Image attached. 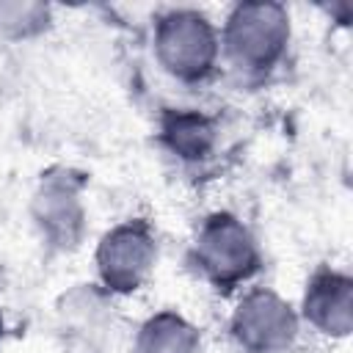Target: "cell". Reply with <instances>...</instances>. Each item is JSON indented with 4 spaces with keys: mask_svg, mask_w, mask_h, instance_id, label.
<instances>
[{
    "mask_svg": "<svg viewBox=\"0 0 353 353\" xmlns=\"http://www.w3.org/2000/svg\"><path fill=\"white\" fill-rule=\"evenodd\" d=\"M188 265L215 295L229 298L262 273L265 256L256 234L240 215L215 210L196 226L188 245Z\"/></svg>",
    "mask_w": 353,
    "mask_h": 353,
    "instance_id": "cell-2",
    "label": "cell"
},
{
    "mask_svg": "<svg viewBox=\"0 0 353 353\" xmlns=\"http://www.w3.org/2000/svg\"><path fill=\"white\" fill-rule=\"evenodd\" d=\"M152 52L174 83L199 88L210 83L221 66L218 25L201 8H163L152 19Z\"/></svg>",
    "mask_w": 353,
    "mask_h": 353,
    "instance_id": "cell-3",
    "label": "cell"
},
{
    "mask_svg": "<svg viewBox=\"0 0 353 353\" xmlns=\"http://www.w3.org/2000/svg\"><path fill=\"white\" fill-rule=\"evenodd\" d=\"M298 334V309L273 287L245 290L229 314V339L240 353H290Z\"/></svg>",
    "mask_w": 353,
    "mask_h": 353,
    "instance_id": "cell-6",
    "label": "cell"
},
{
    "mask_svg": "<svg viewBox=\"0 0 353 353\" xmlns=\"http://www.w3.org/2000/svg\"><path fill=\"white\" fill-rule=\"evenodd\" d=\"M52 28V6L36 0H0V39L33 41Z\"/></svg>",
    "mask_w": 353,
    "mask_h": 353,
    "instance_id": "cell-10",
    "label": "cell"
},
{
    "mask_svg": "<svg viewBox=\"0 0 353 353\" xmlns=\"http://www.w3.org/2000/svg\"><path fill=\"white\" fill-rule=\"evenodd\" d=\"M157 146L185 168L212 160L221 146V121L199 108H163L154 124Z\"/></svg>",
    "mask_w": 353,
    "mask_h": 353,
    "instance_id": "cell-8",
    "label": "cell"
},
{
    "mask_svg": "<svg viewBox=\"0 0 353 353\" xmlns=\"http://www.w3.org/2000/svg\"><path fill=\"white\" fill-rule=\"evenodd\" d=\"M298 317L323 336L345 339L353 331V276L334 265H317L303 284Z\"/></svg>",
    "mask_w": 353,
    "mask_h": 353,
    "instance_id": "cell-7",
    "label": "cell"
},
{
    "mask_svg": "<svg viewBox=\"0 0 353 353\" xmlns=\"http://www.w3.org/2000/svg\"><path fill=\"white\" fill-rule=\"evenodd\" d=\"M88 176L72 165H50L41 171L30 196V221L50 254H72L85 240Z\"/></svg>",
    "mask_w": 353,
    "mask_h": 353,
    "instance_id": "cell-4",
    "label": "cell"
},
{
    "mask_svg": "<svg viewBox=\"0 0 353 353\" xmlns=\"http://www.w3.org/2000/svg\"><path fill=\"white\" fill-rule=\"evenodd\" d=\"M160 259V237L149 218H127L110 226L94 248L97 290L108 298L141 292L154 276Z\"/></svg>",
    "mask_w": 353,
    "mask_h": 353,
    "instance_id": "cell-5",
    "label": "cell"
},
{
    "mask_svg": "<svg viewBox=\"0 0 353 353\" xmlns=\"http://www.w3.org/2000/svg\"><path fill=\"white\" fill-rule=\"evenodd\" d=\"M6 339V314H3V306H0V342Z\"/></svg>",
    "mask_w": 353,
    "mask_h": 353,
    "instance_id": "cell-11",
    "label": "cell"
},
{
    "mask_svg": "<svg viewBox=\"0 0 353 353\" xmlns=\"http://www.w3.org/2000/svg\"><path fill=\"white\" fill-rule=\"evenodd\" d=\"M199 350H201V328L176 309H160L138 325L130 353H199Z\"/></svg>",
    "mask_w": 353,
    "mask_h": 353,
    "instance_id": "cell-9",
    "label": "cell"
},
{
    "mask_svg": "<svg viewBox=\"0 0 353 353\" xmlns=\"http://www.w3.org/2000/svg\"><path fill=\"white\" fill-rule=\"evenodd\" d=\"M221 33V61L245 85L268 83L292 47V17L284 3L240 0L229 6Z\"/></svg>",
    "mask_w": 353,
    "mask_h": 353,
    "instance_id": "cell-1",
    "label": "cell"
}]
</instances>
